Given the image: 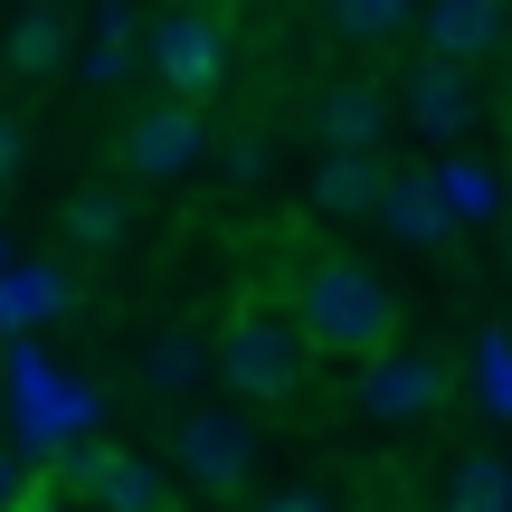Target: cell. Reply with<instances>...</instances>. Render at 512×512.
<instances>
[{
  "instance_id": "obj_13",
  "label": "cell",
  "mask_w": 512,
  "mask_h": 512,
  "mask_svg": "<svg viewBox=\"0 0 512 512\" xmlns=\"http://www.w3.org/2000/svg\"><path fill=\"white\" fill-rule=\"evenodd\" d=\"M418 171H427V190H437V209H446L456 228L503 219V181H494V171H484L465 143H456V152H437V162H418Z\"/></svg>"
},
{
  "instance_id": "obj_3",
  "label": "cell",
  "mask_w": 512,
  "mask_h": 512,
  "mask_svg": "<svg viewBox=\"0 0 512 512\" xmlns=\"http://www.w3.org/2000/svg\"><path fill=\"white\" fill-rule=\"evenodd\" d=\"M256 456H266V437H256L247 408H181L171 418V465H181V484H200V494H247Z\"/></svg>"
},
{
  "instance_id": "obj_11",
  "label": "cell",
  "mask_w": 512,
  "mask_h": 512,
  "mask_svg": "<svg viewBox=\"0 0 512 512\" xmlns=\"http://www.w3.org/2000/svg\"><path fill=\"white\" fill-rule=\"evenodd\" d=\"M380 181H389L380 152H313L304 200H313V219H370L380 209Z\"/></svg>"
},
{
  "instance_id": "obj_15",
  "label": "cell",
  "mask_w": 512,
  "mask_h": 512,
  "mask_svg": "<svg viewBox=\"0 0 512 512\" xmlns=\"http://www.w3.org/2000/svg\"><path fill=\"white\" fill-rule=\"evenodd\" d=\"M200 370H209L200 332H152V342H143V389H152V399H190Z\"/></svg>"
},
{
  "instance_id": "obj_22",
  "label": "cell",
  "mask_w": 512,
  "mask_h": 512,
  "mask_svg": "<svg viewBox=\"0 0 512 512\" xmlns=\"http://www.w3.org/2000/svg\"><path fill=\"white\" fill-rule=\"evenodd\" d=\"M219 181L228 190H256V181H266V143H256V133H228V143H219Z\"/></svg>"
},
{
  "instance_id": "obj_7",
  "label": "cell",
  "mask_w": 512,
  "mask_h": 512,
  "mask_svg": "<svg viewBox=\"0 0 512 512\" xmlns=\"http://www.w3.org/2000/svg\"><path fill=\"white\" fill-rule=\"evenodd\" d=\"M200 152H209V114L181 105V95H162L152 114L124 124V171H133V181H181Z\"/></svg>"
},
{
  "instance_id": "obj_1",
  "label": "cell",
  "mask_w": 512,
  "mask_h": 512,
  "mask_svg": "<svg viewBox=\"0 0 512 512\" xmlns=\"http://www.w3.org/2000/svg\"><path fill=\"white\" fill-rule=\"evenodd\" d=\"M294 332L304 351H332V361H370L380 342H399V294L370 256H304L294 275Z\"/></svg>"
},
{
  "instance_id": "obj_6",
  "label": "cell",
  "mask_w": 512,
  "mask_h": 512,
  "mask_svg": "<svg viewBox=\"0 0 512 512\" xmlns=\"http://www.w3.org/2000/svg\"><path fill=\"white\" fill-rule=\"evenodd\" d=\"M399 114H408V133H418L427 152H456L465 133L484 124V86L456 67V57H427V67L399 76Z\"/></svg>"
},
{
  "instance_id": "obj_26",
  "label": "cell",
  "mask_w": 512,
  "mask_h": 512,
  "mask_svg": "<svg viewBox=\"0 0 512 512\" xmlns=\"http://www.w3.org/2000/svg\"><path fill=\"white\" fill-rule=\"evenodd\" d=\"M19 10H57V0H19Z\"/></svg>"
},
{
  "instance_id": "obj_14",
  "label": "cell",
  "mask_w": 512,
  "mask_h": 512,
  "mask_svg": "<svg viewBox=\"0 0 512 512\" xmlns=\"http://www.w3.org/2000/svg\"><path fill=\"white\" fill-rule=\"evenodd\" d=\"M67 304H76V275L67 266H10V275H0V332L57 323Z\"/></svg>"
},
{
  "instance_id": "obj_25",
  "label": "cell",
  "mask_w": 512,
  "mask_h": 512,
  "mask_svg": "<svg viewBox=\"0 0 512 512\" xmlns=\"http://www.w3.org/2000/svg\"><path fill=\"white\" fill-rule=\"evenodd\" d=\"M256 512H332L323 494H313V484H285V494H266V503H256Z\"/></svg>"
},
{
  "instance_id": "obj_4",
  "label": "cell",
  "mask_w": 512,
  "mask_h": 512,
  "mask_svg": "<svg viewBox=\"0 0 512 512\" xmlns=\"http://www.w3.org/2000/svg\"><path fill=\"white\" fill-rule=\"evenodd\" d=\"M437 399H446V361L418 351V342H380L361 361V380H351V408H361L370 427H418Z\"/></svg>"
},
{
  "instance_id": "obj_28",
  "label": "cell",
  "mask_w": 512,
  "mask_h": 512,
  "mask_svg": "<svg viewBox=\"0 0 512 512\" xmlns=\"http://www.w3.org/2000/svg\"><path fill=\"white\" fill-rule=\"evenodd\" d=\"M503 266H512V228H503Z\"/></svg>"
},
{
  "instance_id": "obj_17",
  "label": "cell",
  "mask_w": 512,
  "mask_h": 512,
  "mask_svg": "<svg viewBox=\"0 0 512 512\" xmlns=\"http://www.w3.org/2000/svg\"><path fill=\"white\" fill-rule=\"evenodd\" d=\"M133 67V0H95V48L76 57V76L86 86H124Z\"/></svg>"
},
{
  "instance_id": "obj_23",
  "label": "cell",
  "mask_w": 512,
  "mask_h": 512,
  "mask_svg": "<svg viewBox=\"0 0 512 512\" xmlns=\"http://www.w3.org/2000/svg\"><path fill=\"white\" fill-rule=\"evenodd\" d=\"M19 162H29V124H19V114H0V190L19 181Z\"/></svg>"
},
{
  "instance_id": "obj_5",
  "label": "cell",
  "mask_w": 512,
  "mask_h": 512,
  "mask_svg": "<svg viewBox=\"0 0 512 512\" xmlns=\"http://www.w3.org/2000/svg\"><path fill=\"white\" fill-rule=\"evenodd\" d=\"M143 57H152V76H162V95L209 105L219 76H228V29H219L209 10H162V19L143 29Z\"/></svg>"
},
{
  "instance_id": "obj_27",
  "label": "cell",
  "mask_w": 512,
  "mask_h": 512,
  "mask_svg": "<svg viewBox=\"0 0 512 512\" xmlns=\"http://www.w3.org/2000/svg\"><path fill=\"white\" fill-rule=\"evenodd\" d=\"M0 275H10V238H0Z\"/></svg>"
},
{
  "instance_id": "obj_9",
  "label": "cell",
  "mask_w": 512,
  "mask_h": 512,
  "mask_svg": "<svg viewBox=\"0 0 512 512\" xmlns=\"http://www.w3.org/2000/svg\"><path fill=\"white\" fill-rule=\"evenodd\" d=\"M389 124H399V105H389L370 76H342V86H323V105H313V133H323V152H380Z\"/></svg>"
},
{
  "instance_id": "obj_10",
  "label": "cell",
  "mask_w": 512,
  "mask_h": 512,
  "mask_svg": "<svg viewBox=\"0 0 512 512\" xmlns=\"http://www.w3.org/2000/svg\"><path fill=\"white\" fill-rule=\"evenodd\" d=\"M408 29L427 38V57L475 67V57L503 48V0H418V19H408Z\"/></svg>"
},
{
  "instance_id": "obj_24",
  "label": "cell",
  "mask_w": 512,
  "mask_h": 512,
  "mask_svg": "<svg viewBox=\"0 0 512 512\" xmlns=\"http://www.w3.org/2000/svg\"><path fill=\"white\" fill-rule=\"evenodd\" d=\"M0 512H29V465L0 456Z\"/></svg>"
},
{
  "instance_id": "obj_29",
  "label": "cell",
  "mask_w": 512,
  "mask_h": 512,
  "mask_svg": "<svg viewBox=\"0 0 512 512\" xmlns=\"http://www.w3.org/2000/svg\"><path fill=\"white\" fill-rule=\"evenodd\" d=\"M503 29H512V19H503Z\"/></svg>"
},
{
  "instance_id": "obj_2",
  "label": "cell",
  "mask_w": 512,
  "mask_h": 512,
  "mask_svg": "<svg viewBox=\"0 0 512 512\" xmlns=\"http://www.w3.org/2000/svg\"><path fill=\"white\" fill-rule=\"evenodd\" d=\"M209 370L228 380L238 408H285L294 389H304L313 351H304V332H294L285 313H238V323L209 342Z\"/></svg>"
},
{
  "instance_id": "obj_12",
  "label": "cell",
  "mask_w": 512,
  "mask_h": 512,
  "mask_svg": "<svg viewBox=\"0 0 512 512\" xmlns=\"http://www.w3.org/2000/svg\"><path fill=\"white\" fill-rule=\"evenodd\" d=\"M370 219H380V228H389L399 247H418V256L456 238V219L437 209V190H427V171H389V181H380V209H370Z\"/></svg>"
},
{
  "instance_id": "obj_20",
  "label": "cell",
  "mask_w": 512,
  "mask_h": 512,
  "mask_svg": "<svg viewBox=\"0 0 512 512\" xmlns=\"http://www.w3.org/2000/svg\"><path fill=\"white\" fill-rule=\"evenodd\" d=\"M408 19H418V0H332V29H342V38H361V48L399 38Z\"/></svg>"
},
{
  "instance_id": "obj_18",
  "label": "cell",
  "mask_w": 512,
  "mask_h": 512,
  "mask_svg": "<svg viewBox=\"0 0 512 512\" xmlns=\"http://www.w3.org/2000/svg\"><path fill=\"white\" fill-rule=\"evenodd\" d=\"M67 247H86V256L124 247V190H114V181H95V190L67 200Z\"/></svg>"
},
{
  "instance_id": "obj_21",
  "label": "cell",
  "mask_w": 512,
  "mask_h": 512,
  "mask_svg": "<svg viewBox=\"0 0 512 512\" xmlns=\"http://www.w3.org/2000/svg\"><path fill=\"white\" fill-rule=\"evenodd\" d=\"M475 370H484V408L512 418V332H484V342H475Z\"/></svg>"
},
{
  "instance_id": "obj_16",
  "label": "cell",
  "mask_w": 512,
  "mask_h": 512,
  "mask_svg": "<svg viewBox=\"0 0 512 512\" xmlns=\"http://www.w3.org/2000/svg\"><path fill=\"white\" fill-rule=\"evenodd\" d=\"M0 57H10L19 76H57L67 67V10H19L10 38H0Z\"/></svg>"
},
{
  "instance_id": "obj_19",
  "label": "cell",
  "mask_w": 512,
  "mask_h": 512,
  "mask_svg": "<svg viewBox=\"0 0 512 512\" xmlns=\"http://www.w3.org/2000/svg\"><path fill=\"white\" fill-rule=\"evenodd\" d=\"M446 512H512V465L503 456H465L446 475Z\"/></svg>"
},
{
  "instance_id": "obj_8",
  "label": "cell",
  "mask_w": 512,
  "mask_h": 512,
  "mask_svg": "<svg viewBox=\"0 0 512 512\" xmlns=\"http://www.w3.org/2000/svg\"><path fill=\"white\" fill-rule=\"evenodd\" d=\"M67 475L95 494V512H171V484L152 456H114V446H76Z\"/></svg>"
}]
</instances>
